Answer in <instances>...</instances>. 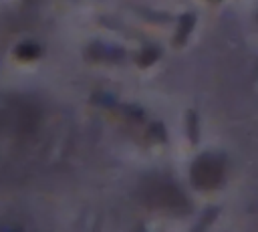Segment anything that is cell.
I'll list each match as a JSON object with an SVG mask.
<instances>
[{"mask_svg": "<svg viewBox=\"0 0 258 232\" xmlns=\"http://www.w3.org/2000/svg\"><path fill=\"white\" fill-rule=\"evenodd\" d=\"M220 176H222V167L212 157L200 159L196 163V167H194V180L198 182V186H204V188L216 186L220 182Z\"/></svg>", "mask_w": 258, "mask_h": 232, "instance_id": "6da1fadb", "label": "cell"}]
</instances>
